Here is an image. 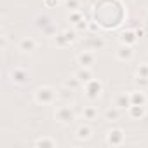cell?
<instances>
[{
    "mask_svg": "<svg viewBox=\"0 0 148 148\" xmlns=\"http://www.w3.org/2000/svg\"><path fill=\"white\" fill-rule=\"evenodd\" d=\"M33 98H35V101H37L38 105H42V106L52 105L54 101H58V99H56V91H54L51 86H40V87H37L35 92H33Z\"/></svg>",
    "mask_w": 148,
    "mask_h": 148,
    "instance_id": "1",
    "label": "cell"
},
{
    "mask_svg": "<svg viewBox=\"0 0 148 148\" xmlns=\"http://www.w3.org/2000/svg\"><path fill=\"white\" fill-rule=\"evenodd\" d=\"M75 112H73V106H70L68 103H64V105H61V106H58L56 110H54V119L59 122V124H63V125H68V124H71L73 120H75Z\"/></svg>",
    "mask_w": 148,
    "mask_h": 148,
    "instance_id": "2",
    "label": "cell"
},
{
    "mask_svg": "<svg viewBox=\"0 0 148 148\" xmlns=\"http://www.w3.org/2000/svg\"><path fill=\"white\" fill-rule=\"evenodd\" d=\"M84 94L89 101H98L103 94V84L98 79H91L89 82L84 84Z\"/></svg>",
    "mask_w": 148,
    "mask_h": 148,
    "instance_id": "3",
    "label": "cell"
},
{
    "mask_svg": "<svg viewBox=\"0 0 148 148\" xmlns=\"http://www.w3.org/2000/svg\"><path fill=\"white\" fill-rule=\"evenodd\" d=\"M11 77H12V82H14V84L23 86V84H28V82L32 80V73H30L26 68H14V70L11 71Z\"/></svg>",
    "mask_w": 148,
    "mask_h": 148,
    "instance_id": "4",
    "label": "cell"
},
{
    "mask_svg": "<svg viewBox=\"0 0 148 148\" xmlns=\"http://www.w3.org/2000/svg\"><path fill=\"white\" fill-rule=\"evenodd\" d=\"M124 131L122 129H110L106 132V145H112V146H120L124 143Z\"/></svg>",
    "mask_w": 148,
    "mask_h": 148,
    "instance_id": "5",
    "label": "cell"
},
{
    "mask_svg": "<svg viewBox=\"0 0 148 148\" xmlns=\"http://www.w3.org/2000/svg\"><path fill=\"white\" fill-rule=\"evenodd\" d=\"M37 47H38V44H37V40H35L33 37H25V38H21L19 44H18V49H19L23 54H32V52L37 51Z\"/></svg>",
    "mask_w": 148,
    "mask_h": 148,
    "instance_id": "6",
    "label": "cell"
},
{
    "mask_svg": "<svg viewBox=\"0 0 148 148\" xmlns=\"http://www.w3.org/2000/svg\"><path fill=\"white\" fill-rule=\"evenodd\" d=\"M94 61H96V54H94L91 49H87V51H82L80 54H77V63H79L80 66L91 68V66L94 64Z\"/></svg>",
    "mask_w": 148,
    "mask_h": 148,
    "instance_id": "7",
    "label": "cell"
},
{
    "mask_svg": "<svg viewBox=\"0 0 148 148\" xmlns=\"http://www.w3.org/2000/svg\"><path fill=\"white\" fill-rule=\"evenodd\" d=\"M73 92H75L73 89L61 84V87L56 91V99L61 101V103H70V101H73Z\"/></svg>",
    "mask_w": 148,
    "mask_h": 148,
    "instance_id": "8",
    "label": "cell"
},
{
    "mask_svg": "<svg viewBox=\"0 0 148 148\" xmlns=\"http://www.w3.org/2000/svg\"><path fill=\"white\" fill-rule=\"evenodd\" d=\"M113 105L120 110L124 108H129L131 106V94H125V92H117L113 96Z\"/></svg>",
    "mask_w": 148,
    "mask_h": 148,
    "instance_id": "9",
    "label": "cell"
},
{
    "mask_svg": "<svg viewBox=\"0 0 148 148\" xmlns=\"http://www.w3.org/2000/svg\"><path fill=\"white\" fill-rule=\"evenodd\" d=\"M75 40H77L75 32H70V30H64L58 35V45H61V47L63 45H71Z\"/></svg>",
    "mask_w": 148,
    "mask_h": 148,
    "instance_id": "10",
    "label": "cell"
},
{
    "mask_svg": "<svg viewBox=\"0 0 148 148\" xmlns=\"http://www.w3.org/2000/svg\"><path fill=\"white\" fill-rule=\"evenodd\" d=\"M92 127L91 125H87V124H84V125H80L77 131H75V138L79 139V141H89L91 138H92Z\"/></svg>",
    "mask_w": 148,
    "mask_h": 148,
    "instance_id": "11",
    "label": "cell"
},
{
    "mask_svg": "<svg viewBox=\"0 0 148 148\" xmlns=\"http://www.w3.org/2000/svg\"><path fill=\"white\" fill-rule=\"evenodd\" d=\"M131 94V105H138V106H146V94H145V91L143 89H139V91H132V92H129Z\"/></svg>",
    "mask_w": 148,
    "mask_h": 148,
    "instance_id": "12",
    "label": "cell"
},
{
    "mask_svg": "<svg viewBox=\"0 0 148 148\" xmlns=\"http://www.w3.org/2000/svg\"><path fill=\"white\" fill-rule=\"evenodd\" d=\"M136 40H138V32H134V30H124L120 33V42L124 45H132V44H136Z\"/></svg>",
    "mask_w": 148,
    "mask_h": 148,
    "instance_id": "13",
    "label": "cell"
},
{
    "mask_svg": "<svg viewBox=\"0 0 148 148\" xmlns=\"http://www.w3.org/2000/svg\"><path fill=\"white\" fill-rule=\"evenodd\" d=\"M132 56H134V51H132L131 45H124L122 44V47L117 51V59L119 61H131Z\"/></svg>",
    "mask_w": 148,
    "mask_h": 148,
    "instance_id": "14",
    "label": "cell"
},
{
    "mask_svg": "<svg viewBox=\"0 0 148 148\" xmlns=\"http://www.w3.org/2000/svg\"><path fill=\"white\" fill-rule=\"evenodd\" d=\"M127 112H129V117H132V119H143V117L146 115V106L131 105V106L127 108Z\"/></svg>",
    "mask_w": 148,
    "mask_h": 148,
    "instance_id": "15",
    "label": "cell"
},
{
    "mask_svg": "<svg viewBox=\"0 0 148 148\" xmlns=\"http://www.w3.org/2000/svg\"><path fill=\"white\" fill-rule=\"evenodd\" d=\"M75 75L79 77V80H80L82 84H86V82H89V80L92 79V71H91V68L80 66V70H79V71H75Z\"/></svg>",
    "mask_w": 148,
    "mask_h": 148,
    "instance_id": "16",
    "label": "cell"
},
{
    "mask_svg": "<svg viewBox=\"0 0 148 148\" xmlns=\"http://www.w3.org/2000/svg\"><path fill=\"white\" fill-rule=\"evenodd\" d=\"M82 117H84V120H89V122L96 120V119H98V108H96V106H84Z\"/></svg>",
    "mask_w": 148,
    "mask_h": 148,
    "instance_id": "17",
    "label": "cell"
},
{
    "mask_svg": "<svg viewBox=\"0 0 148 148\" xmlns=\"http://www.w3.org/2000/svg\"><path fill=\"white\" fill-rule=\"evenodd\" d=\"M119 119H120V108H117L115 105L110 106V108L105 112V120H108V122H115V120H119Z\"/></svg>",
    "mask_w": 148,
    "mask_h": 148,
    "instance_id": "18",
    "label": "cell"
},
{
    "mask_svg": "<svg viewBox=\"0 0 148 148\" xmlns=\"http://www.w3.org/2000/svg\"><path fill=\"white\" fill-rule=\"evenodd\" d=\"M63 86H66V87H70V89H73V91H77V89L82 86V82L79 80V77L75 75V73H73L71 77H68V79L63 80Z\"/></svg>",
    "mask_w": 148,
    "mask_h": 148,
    "instance_id": "19",
    "label": "cell"
},
{
    "mask_svg": "<svg viewBox=\"0 0 148 148\" xmlns=\"http://www.w3.org/2000/svg\"><path fill=\"white\" fill-rule=\"evenodd\" d=\"M33 145H35V146H58V143H56L54 139H51V138H40V139H37Z\"/></svg>",
    "mask_w": 148,
    "mask_h": 148,
    "instance_id": "20",
    "label": "cell"
},
{
    "mask_svg": "<svg viewBox=\"0 0 148 148\" xmlns=\"http://www.w3.org/2000/svg\"><path fill=\"white\" fill-rule=\"evenodd\" d=\"M138 77L148 79V63H141V64L138 66Z\"/></svg>",
    "mask_w": 148,
    "mask_h": 148,
    "instance_id": "21",
    "label": "cell"
},
{
    "mask_svg": "<svg viewBox=\"0 0 148 148\" xmlns=\"http://www.w3.org/2000/svg\"><path fill=\"white\" fill-rule=\"evenodd\" d=\"M80 19H84V16H82V12H79V11H73V12H70V21L75 25V23H79Z\"/></svg>",
    "mask_w": 148,
    "mask_h": 148,
    "instance_id": "22",
    "label": "cell"
},
{
    "mask_svg": "<svg viewBox=\"0 0 148 148\" xmlns=\"http://www.w3.org/2000/svg\"><path fill=\"white\" fill-rule=\"evenodd\" d=\"M66 7L70 11H79V0H66Z\"/></svg>",
    "mask_w": 148,
    "mask_h": 148,
    "instance_id": "23",
    "label": "cell"
},
{
    "mask_svg": "<svg viewBox=\"0 0 148 148\" xmlns=\"http://www.w3.org/2000/svg\"><path fill=\"white\" fill-rule=\"evenodd\" d=\"M59 4V0H44V5L47 7V9H51V7H56Z\"/></svg>",
    "mask_w": 148,
    "mask_h": 148,
    "instance_id": "24",
    "label": "cell"
}]
</instances>
